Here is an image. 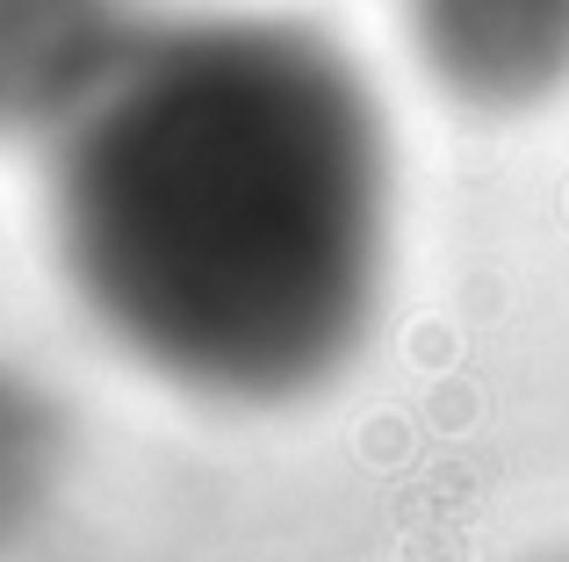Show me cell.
Returning <instances> with one entry per match:
<instances>
[{
	"label": "cell",
	"instance_id": "5",
	"mask_svg": "<svg viewBox=\"0 0 569 562\" xmlns=\"http://www.w3.org/2000/svg\"><path fill=\"white\" fill-rule=\"evenodd\" d=\"M533 562H569V555H533Z\"/></svg>",
	"mask_w": 569,
	"mask_h": 562
},
{
	"label": "cell",
	"instance_id": "4",
	"mask_svg": "<svg viewBox=\"0 0 569 562\" xmlns=\"http://www.w3.org/2000/svg\"><path fill=\"white\" fill-rule=\"evenodd\" d=\"M72 483V411L43 375L0 361V555H14L58 512Z\"/></svg>",
	"mask_w": 569,
	"mask_h": 562
},
{
	"label": "cell",
	"instance_id": "2",
	"mask_svg": "<svg viewBox=\"0 0 569 562\" xmlns=\"http://www.w3.org/2000/svg\"><path fill=\"white\" fill-rule=\"evenodd\" d=\"M432 94L519 123L569 94V0H397Z\"/></svg>",
	"mask_w": 569,
	"mask_h": 562
},
{
	"label": "cell",
	"instance_id": "1",
	"mask_svg": "<svg viewBox=\"0 0 569 562\" xmlns=\"http://www.w3.org/2000/svg\"><path fill=\"white\" fill-rule=\"evenodd\" d=\"M43 239L87 332L202 411H303L397 295L403 173L368 66L289 8L152 14L43 144Z\"/></svg>",
	"mask_w": 569,
	"mask_h": 562
},
{
	"label": "cell",
	"instance_id": "3",
	"mask_svg": "<svg viewBox=\"0 0 569 562\" xmlns=\"http://www.w3.org/2000/svg\"><path fill=\"white\" fill-rule=\"evenodd\" d=\"M152 8L138 0H0V144H43L123 66Z\"/></svg>",
	"mask_w": 569,
	"mask_h": 562
}]
</instances>
